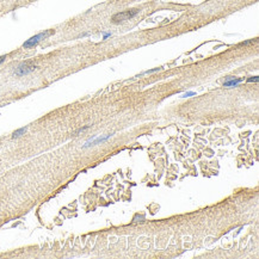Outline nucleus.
I'll return each mask as SVG.
<instances>
[{"label": "nucleus", "mask_w": 259, "mask_h": 259, "mask_svg": "<svg viewBox=\"0 0 259 259\" xmlns=\"http://www.w3.org/2000/svg\"><path fill=\"white\" fill-rule=\"evenodd\" d=\"M5 59H6V55H2V56H0V63H1V62H4V61H5Z\"/></svg>", "instance_id": "nucleus-11"}, {"label": "nucleus", "mask_w": 259, "mask_h": 259, "mask_svg": "<svg viewBox=\"0 0 259 259\" xmlns=\"http://www.w3.org/2000/svg\"><path fill=\"white\" fill-rule=\"evenodd\" d=\"M248 82H258L259 81V77H252V78H250V79H247Z\"/></svg>", "instance_id": "nucleus-9"}, {"label": "nucleus", "mask_w": 259, "mask_h": 259, "mask_svg": "<svg viewBox=\"0 0 259 259\" xmlns=\"http://www.w3.org/2000/svg\"><path fill=\"white\" fill-rule=\"evenodd\" d=\"M139 13V10H128V11H123V12H120V13H116L112 16V23L117 24V23H122V22H125V20L131 19L133 17H135L136 15Z\"/></svg>", "instance_id": "nucleus-2"}, {"label": "nucleus", "mask_w": 259, "mask_h": 259, "mask_svg": "<svg viewBox=\"0 0 259 259\" xmlns=\"http://www.w3.org/2000/svg\"><path fill=\"white\" fill-rule=\"evenodd\" d=\"M112 135H114V134H110V135H106V136H103V138H97V139H96V136H93L90 141H87V142L85 143L84 147L86 148V147H90V146H96V144H98V143H101V142L109 140Z\"/></svg>", "instance_id": "nucleus-4"}, {"label": "nucleus", "mask_w": 259, "mask_h": 259, "mask_svg": "<svg viewBox=\"0 0 259 259\" xmlns=\"http://www.w3.org/2000/svg\"><path fill=\"white\" fill-rule=\"evenodd\" d=\"M26 131V127L25 128H20V129H17L16 131H13V134H12V138L13 139H16V138H19V136H22L24 133Z\"/></svg>", "instance_id": "nucleus-6"}, {"label": "nucleus", "mask_w": 259, "mask_h": 259, "mask_svg": "<svg viewBox=\"0 0 259 259\" xmlns=\"http://www.w3.org/2000/svg\"><path fill=\"white\" fill-rule=\"evenodd\" d=\"M161 71V68H154V69H149V71H146V72H143L142 74H151V73H154V72H159Z\"/></svg>", "instance_id": "nucleus-7"}, {"label": "nucleus", "mask_w": 259, "mask_h": 259, "mask_svg": "<svg viewBox=\"0 0 259 259\" xmlns=\"http://www.w3.org/2000/svg\"><path fill=\"white\" fill-rule=\"evenodd\" d=\"M242 81H244V79H241V78L235 79V78L228 77V78H227V81L223 84V86H224V87H237L240 82H242Z\"/></svg>", "instance_id": "nucleus-5"}, {"label": "nucleus", "mask_w": 259, "mask_h": 259, "mask_svg": "<svg viewBox=\"0 0 259 259\" xmlns=\"http://www.w3.org/2000/svg\"><path fill=\"white\" fill-rule=\"evenodd\" d=\"M111 36V32H104V36H103V40H106L108 37Z\"/></svg>", "instance_id": "nucleus-10"}, {"label": "nucleus", "mask_w": 259, "mask_h": 259, "mask_svg": "<svg viewBox=\"0 0 259 259\" xmlns=\"http://www.w3.org/2000/svg\"><path fill=\"white\" fill-rule=\"evenodd\" d=\"M54 34V30H47V31H43V32H41V34H37V35H35V36H32L31 38H29L28 41H25L24 43H23V47L24 48H32V47H35L40 41L44 40V38H47L48 36H50V35H53Z\"/></svg>", "instance_id": "nucleus-1"}, {"label": "nucleus", "mask_w": 259, "mask_h": 259, "mask_svg": "<svg viewBox=\"0 0 259 259\" xmlns=\"http://www.w3.org/2000/svg\"><path fill=\"white\" fill-rule=\"evenodd\" d=\"M195 95H196V93L191 91V92H186V93H184L181 97H183V98H186V97H191V96H195Z\"/></svg>", "instance_id": "nucleus-8"}, {"label": "nucleus", "mask_w": 259, "mask_h": 259, "mask_svg": "<svg viewBox=\"0 0 259 259\" xmlns=\"http://www.w3.org/2000/svg\"><path fill=\"white\" fill-rule=\"evenodd\" d=\"M36 69V66H34V65H29V63H22L19 65L17 68H16V71H15V74L16 75H26V74H29V73H31V72H34Z\"/></svg>", "instance_id": "nucleus-3"}]
</instances>
